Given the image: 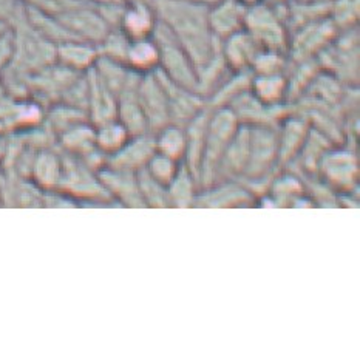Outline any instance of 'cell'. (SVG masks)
Here are the masks:
<instances>
[{
	"mask_svg": "<svg viewBox=\"0 0 360 360\" xmlns=\"http://www.w3.org/2000/svg\"><path fill=\"white\" fill-rule=\"evenodd\" d=\"M189 2H193V4H198V5H205V6L210 8V6H214L215 4H218V2H221V0H189Z\"/></svg>",
	"mask_w": 360,
	"mask_h": 360,
	"instance_id": "obj_33",
	"label": "cell"
},
{
	"mask_svg": "<svg viewBox=\"0 0 360 360\" xmlns=\"http://www.w3.org/2000/svg\"><path fill=\"white\" fill-rule=\"evenodd\" d=\"M250 153V127L246 124H240L237 131L233 133L232 139L229 141L228 147L221 156L220 166L217 170V181L218 178H223V181L228 179L243 178L249 162ZM215 181V184H217Z\"/></svg>",
	"mask_w": 360,
	"mask_h": 360,
	"instance_id": "obj_11",
	"label": "cell"
},
{
	"mask_svg": "<svg viewBox=\"0 0 360 360\" xmlns=\"http://www.w3.org/2000/svg\"><path fill=\"white\" fill-rule=\"evenodd\" d=\"M179 166H181V162L172 160L169 156L160 152H155V155L152 156L150 161L147 162V166L144 169L155 181H158L160 184L167 187L176 176Z\"/></svg>",
	"mask_w": 360,
	"mask_h": 360,
	"instance_id": "obj_26",
	"label": "cell"
},
{
	"mask_svg": "<svg viewBox=\"0 0 360 360\" xmlns=\"http://www.w3.org/2000/svg\"><path fill=\"white\" fill-rule=\"evenodd\" d=\"M155 11L201 70L221 53V41L209 25V8L189 0H156Z\"/></svg>",
	"mask_w": 360,
	"mask_h": 360,
	"instance_id": "obj_1",
	"label": "cell"
},
{
	"mask_svg": "<svg viewBox=\"0 0 360 360\" xmlns=\"http://www.w3.org/2000/svg\"><path fill=\"white\" fill-rule=\"evenodd\" d=\"M130 39L125 36L120 28H112L108 31V34L103 42L99 44L101 49H103V53H99L101 56L110 58L113 60H118L125 64V58H127V51H129V45H130Z\"/></svg>",
	"mask_w": 360,
	"mask_h": 360,
	"instance_id": "obj_28",
	"label": "cell"
},
{
	"mask_svg": "<svg viewBox=\"0 0 360 360\" xmlns=\"http://www.w3.org/2000/svg\"><path fill=\"white\" fill-rule=\"evenodd\" d=\"M105 184L115 192L116 197L131 207H144V200L141 197L136 172L110 169L105 172Z\"/></svg>",
	"mask_w": 360,
	"mask_h": 360,
	"instance_id": "obj_20",
	"label": "cell"
},
{
	"mask_svg": "<svg viewBox=\"0 0 360 360\" xmlns=\"http://www.w3.org/2000/svg\"><path fill=\"white\" fill-rule=\"evenodd\" d=\"M250 153L243 178L263 181L278 166V129L272 125H249Z\"/></svg>",
	"mask_w": 360,
	"mask_h": 360,
	"instance_id": "obj_5",
	"label": "cell"
},
{
	"mask_svg": "<svg viewBox=\"0 0 360 360\" xmlns=\"http://www.w3.org/2000/svg\"><path fill=\"white\" fill-rule=\"evenodd\" d=\"M156 22L158 15L152 2H130L125 4L118 28L130 41H136V39L152 37Z\"/></svg>",
	"mask_w": 360,
	"mask_h": 360,
	"instance_id": "obj_16",
	"label": "cell"
},
{
	"mask_svg": "<svg viewBox=\"0 0 360 360\" xmlns=\"http://www.w3.org/2000/svg\"><path fill=\"white\" fill-rule=\"evenodd\" d=\"M338 33L339 30L335 28L331 19L322 18L312 20L309 23H304V25L297 31L292 41H289L288 53L291 51V56L297 62L312 59L316 54L322 51L333 39H335V34Z\"/></svg>",
	"mask_w": 360,
	"mask_h": 360,
	"instance_id": "obj_8",
	"label": "cell"
},
{
	"mask_svg": "<svg viewBox=\"0 0 360 360\" xmlns=\"http://www.w3.org/2000/svg\"><path fill=\"white\" fill-rule=\"evenodd\" d=\"M156 152L155 138L150 133L139 136H130L120 150H116L108 161L110 169L138 172L147 166Z\"/></svg>",
	"mask_w": 360,
	"mask_h": 360,
	"instance_id": "obj_12",
	"label": "cell"
},
{
	"mask_svg": "<svg viewBox=\"0 0 360 360\" xmlns=\"http://www.w3.org/2000/svg\"><path fill=\"white\" fill-rule=\"evenodd\" d=\"M248 5L241 0H221L209 8V25L212 33L223 41L245 28Z\"/></svg>",
	"mask_w": 360,
	"mask_h": 360,
	"instance_id": "obj_14",
	"label": "cell"
},
{
	"mask_svg": "<svg viewBox=\"0 0 360 360\" xmlns=\"http://www.w3.org/2000/svg\"><path fill=\"white\" fill-rule=\"evenodd\" d=\"M155 73L160 77L164 91H166L170 122L186 127L187 122L193 120L207 105L206 99L198 95L197 91L187 90L184 87H179L175 82H172L158 68L155 70Z\"/></svg>",
	"mask_w": 360,
	"mask_h": 360,
	"instance_id": "obj_10",
	"label": "cell"
},
{
	"mask_svg": "<svg viewBox=\"0 0 360 360\" xmlns=\"http://www.w3.org/2000/svg\"><path fill=\"white\" fill-rule=\"evenodd\" d=\"M281 129L278 130V166L286 167V164L292 162L302 146L307 139L309 131L308 120L302 118L299 115L285 116L281 120Z\"/></svg>",
	"mask_w": 360,
	"mask_h": 360,
	"instance_id": "obj_17",
	"label": "cell"
},
{
	"mask_svg": "<svg viewBox=\"0 0 360 360\" xmlns=\"http://www.w3.org/2000/svg\"><path fill=\"white\" fill-rule=\"evenodd\" d=\"M155 138V147L156 152L169 156V158L175 160L178 162L184 161L186 155V129L183 125L178 124H167L164 125L161 130H158L153 135Z\"/></svg>",
	"mask_w": 360,
	"mask_h": 360,
	"instance_id": "obj_22",
	"label": "cell"
},
{
	"mask_svg": "<svg viewBox=\"0 0 360 360\" xmlns=\"http://www.w3.org/2000/svg\"><path fill=\"white\" fill-rule=\"evenodd\" d=\"M254 201V193L245 189L240 184L228 181H218V186L212 184L205 189H200L195 198L193 206L205 207H226V206H241L250 205Z\"/></svg>",
	"mask_w": 360,
	"mask_h": 360,
	"instance_id": "obj_15",
	"label": "cell"
},
{
	"mask_svg": "<svg viewBox=\"0 0 360 360\" xmlns=\"http://www.w3.org/2000/svg\"><path fill=\"white\" fill-rule=\"evenodd\" d=\"M238 120L229 107H217L210 112V118L207 124L205 150H202L198 186L205 189L215 184L217 170L220 166L221 156L232 139L233 133L238 129Z\"/></svg>",
	"mask_w": 360,
	"mask_h": 360,
	"instance_id": "obj_2",
	"label": "cell"
},
{
	"mask_svg": "<svg viewBox=\"0 0 360 360\" xmlns=\"http://www.w3.org/2000/svg\"><path fill=\"white\" fill-rule=\"evenodd\" d=\"M136 178H138L141 197H143L146 206H150V207H169L170 206L166 186H162L158 181H155V179L147 174L146 169L138 170Z\"/></svg>",
	"mask_w": 360,
	"mask_h": 360,
	"instance_id": "obj_24",
	"label": "cell"
},
{
	"mask_svg": "<svg viewBox=\"0 0 360 360\" xmlns=\"http://www.w3.org/2000/svg\"><path fill=\"white\" fill-rule=\"evenodd\" d=\"M286 67L285 53L274 50H260L250 65V72L254 75H277L283 73Z\"/></svg>",
	"mask_w": 360,
	"mask_h": 360,
	"instance_id": "obj_27",
	"label": "cell"
},
{
	"mask_svg": "<svg viewBox=\"0 0 360 360\" xmlns=\"http://www.w3.org/2000/svg\"><path fill=\"white\" fill-rule=\"evenodd\" d=\"M91 4H96L98 6H104V5H118V4H125L124 0H89Z\"/></svg>",
	"mask_w": 360,
	"mask_h": 360,
	"instance_id": "obj_32",
	"label": "cell"
},
{
	"mask_svg": "<svg viewBox=\"0 0 360 360\" xmlns=\"http://www.w3.org/2000/svg\"><path fill=\"white\" fill-rule=\"evenodd\" d=\"M130 138L129 131L124 129V125L120 121H110L101 125V129L98 131V144L103 148L104 152L108 155H113L116 150L127 143V139Z\"/></svg>",
	"mask_w": 360,
	"mask_h": 360,
	"instance_id": "obj_25",
	"label": "cell"
},
{
	"mask_svg": "<svg viewBox=\"0 0 360 360\" xmlns=\"http://www.w3.org/2000/svg\"><path fill=\"white\" fill-rule=\"evenodd\" d=\"M197 179L191 174V170L184 166L181 162L176 176L174 178L167 186V193H169V201L170 206L175 207H191L195 205V198H197Z\"/></svg>",
	"mask_w": 360,
	"mask_h": 360,
	"instance_id": "obj_23",
	"label": "cell"
},
{
	"mask_svg": "<svg viewBox=\"0 0 360 360\" xmlns=\"http://www.w3.org/2000/svg\"><path fill=\"white\" fill-rule=\"evenodd\" d=\"M136 93L148 124V133L155 135L164 125L170 124L166 91L155 72L141 76Z\"/></svg>",
	"mask_w": 360,
	"mask_h": 360,
	"instance_id": "obj_7",
	"label": "cell"
},
{
	"mask_svg": "<svg viewBox=\"0 0 360 360\" xmlns=\"http://www.w3.org/2000/svg\"><path fill=\"white\" fill-rule=\"evenodd\" d=\"M320 174L333 191L353 192L357 181V160L351 150H326L319 162Z\"/></svg>",
	"mask_w": 360,
	"mask_h": 360,
	"instance_id": "obj_9",
	"label": "cell"
},
{
	"mask_svg": "<svg viewBox=\"0 0 360 360\" xmlns=\"http://www.w3.org/2000/svg\"><path fill=\"white\" fill-rule=\"evenodd\" d=\"M27 6L36 8L39 11H44L51 15H60L72 8L82 4V0H20Z\"/></svg>",
	"mask_w": 360,
	"mask_h": 360,
	"instance_id": "obj_31",
	"label": "cell"
},
{
	"mask_svg": "<svg viewBox=\"0 0 360 360\" xmlns=\"http://www.w3.org/2000/svg\"><path fill=\"white\" fill-rule=\"evenodd\" d=\"M125 65L139 75L152 73L160 65V50L153 37L136 39L129 45Z\"/></svg>",
	"mask_w": 360,
	"mask_h": 360,
	"instance_id": "obj_19",
	"label": "cell"
},
{
	"mask_svg": "<svg viewBox=\"0 0 360 360\" xmlns=\"http://www.w3.org/2000/svg\"><path fill=\"white\" fill-rule=\"evenodd\" d=\"M152 37L160 50V72L179 87L198 93L197 68L170 28L158 19Z\"/></svg>",
	"mask_w": 360,
	"mask_h": 360,
	"instance_id": "obj_3",
	"label": "cell"
},
{
	"mask_svg": "<svg viewBox=\"0 0 360 360\" xmlns=\"http://www.w3.org/2000/svg\"><path fill=\"white\" fill-rule=\"evenodd\" d=\"M271 193L274 195V201L276 202L281 200L286 202H294L295 198L303 193L302 179L289 174L280 175L272 181Z\"/></svg>",
	"mask_w": 360,
	"mask_h": 360,
	"instance_id": "obj_30",
	"label": "cell"
},
{
	"mask_svg": "<svg viewBox=\"0 0 360 360\" xmlns=\"http://www.w3.org/2000/svg\"><path fill=\"white\" fill-rule=\"evenodd\" d=\"M250 91L266 105H280L286 99L288 79L283 73L254 75L250 81Z\"/></svg>",
	"mask_w": 360,
	"mask_h": 360,
	"instance_id": "obj_21",
	"label": "cell"
},
{
	"mask_svg": "<svg viewBox=\"0 0 360 360\" xmlns=\"http://www.w3.org/2000/svg\"><path fill=\"white\" fill-rule=\"evenodd\" d=\"M125 4H130V2H150V0H124Z\"/></svg>",
	"mask_w": 360,
	"mask_h": 360,
	"instance_id": "obj_35",
	"label": "cell"
},
{
	"mask_svg": "<svg viewBox=\"0 0 360 360\" xmlns=\"http://www.w3.org/2000/svg\"><path fill=\"white\" fill-rule=\"evenodd\" d=\"M359 18V0H334L331 5V22L339 31L354 27Z\"/></svg>",
	"mask_w": 360,
	"mask_h": 360,
	"instance_id": "obj_29",
	"label": "cell"
},
{
	"mask_svg": "<svg viewBox=\"0 0 360 360\" xmlns=\"http://www.w3.org/2000/svg\"><path fill=\"white\" fill-rule=\"evenodd\" d=\"M245 30L263 50L288 51L289 34L286 27L278 13L269 5L260 4L258 0L252 5H248Z\"/></svg>",
	"mask_w": 360,
	"mask_h": 360,
	"instance_id": "obj_4",
	"label": "cell"
},
{
	"mask_svg": "<svg viewBox=\"0 0 360 360\" xmlns=\"http://www.w3.org/2000/svg\"><path fill=\"white\" fill-rule=\"evenodd\" d=\"M262 50L254 37L243 28L221 41V56L231 72L250 70L257 53Z\"/></svg>",
	"mask_w": 360,
	"mask_h": 360,
	"instance_id": "obj_13",
	"label": "cell"
},
{
	"mask_svg": "<svg viewBox=\"0 0 360 360\" xmlns=\"http://www.w3.org/2000/svg\"><path fill=\"white\" fill-rule=\"evenodd\" d=\"M99 58L96 45L79 41V39H68L56 46V59L60 65H64L73 72H84L95 65Z\"/></svg>",
	"mask_w": 360,
	"mask_h": 360,
	"instance_id": "obj_18",
	"label": "cell"
},
{
	"mask_svg": "<svg viewBox=\"0 0 360 360\" xmlns=\"http://www.w3.org/2000/svg\"><path fill=\"white\" fill-rule=\"evenodd\" d=\"M8 28H10V27L6 25V22H5V20H2V19H0V36H2V34L5 33V31L8 30Z\"/></svg>",
	"mask_w": 360,
	"mask_h": 360,
	"instance_id": "obj_34",
	"label": "cell"
},
{
	"mask_svg": "<svg viewBox=\"0 0 360 360\" xmlns=\"http://www.w3.org/2000/svg\"><path fill=\"white\" fill-rule=\"evenodd\" d=\"M58 19L73 39H79V41L90 42L93 45L103 42L108 31L112 30L103 18V14L98 10L85 6L84 2L58 15Z\"/></svg>",
	"mask_w": 360,
	"mask_h": 360,
	"instance_id": "obj_6",
	"label": "cell"
}]
</instances>
